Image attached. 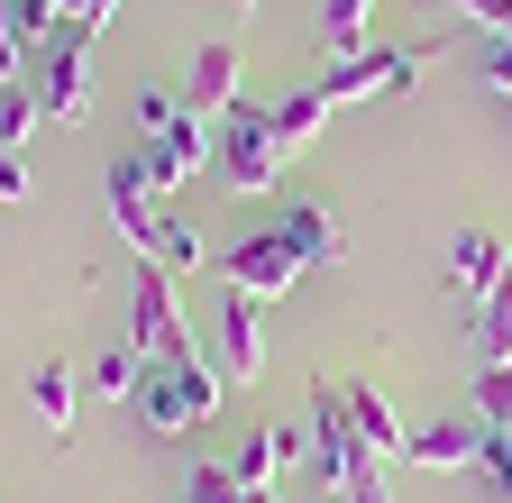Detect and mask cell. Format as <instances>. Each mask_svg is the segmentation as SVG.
<instances>
[{
	"instance_id": "obj_13",
	"label": "cell",
	"mask_w": 512,
	"mask_h": 503,
	"mask_svg": "<svg viewBox=\"0 0 512 503\" xmlns=\"http://www.w3.org/2000/svg\"><path fill=\"white\" fill-rule=\"evenodd\" d=\"M503 275H512V257H503L494 229H458V238H448V284H458L467 302H485Z\"/></svg>"
},
{
	"instance_id": "obj_22",
	"label": "cell",
	"mask_w": 512,
	"mask_h": 503,
	"mask_svg": "<svg viewBox=\"0 0 512 503\" xmlns=\"http://www.w3.org/2000/svg\"><path fill=\"white\" fill-rule=\"evenodd\" d=\"M138 375H147V357L119 339V348H101V366H92V394H101V403H119V394H138Z\"/></svg>"
},
{
	"instance_id": "obj_35",
	"label": "cell",
	"mask_w": 512,
	"mask_h": 503,
	"mask_svg": "<svg viewBox=\"0 0 512 503\" xmlns=\"http://www.w3.org/2000/svg\"><path fill=\"white\" fill-rule=\"evenodd\" d=\"M229 10H256V0H229Z\"/></svg>"
},
{
	"instance_id": "obj_33",
	"label": "cell",
	"mask_w": 512,
	"mask_h": 503,
	"mask_svg": "<svg viewBox=\"0 0 512 503\" xmlns=\"http://www.w3.org/2000/svg\"><path fill=\"white\" fill-rule=\"evenodd\" d=\"M247 503H284V494H275V485H256V494H247Z\"/></svg>"
},
{
	"instance_id": "obj_28",
	"label": "cell",
	"mask_w": 512,
	"mask_h": 503,
	"mask_svg": "<svg viewBox=\"0 0 512 503\" xmlns=\"http://www.w3.org/2000/svg\"><path fill=\"white\" fill-rule=\"evenodd\" d=\"M19 65H28V37L10 19V0H0V83H19Z\"/></svg>"
},
{
	"instance_id": "obj_20",
	"label": "cell",
	"mask_w": 512,
	"mask_h": 503,
	"mask_svg": "<svg viewBox=\"0 0 512 503\" xmlns=\"http://www.w3.org/2000/svg\"><path fill=\"white\" fill-rule=\"evenodd\" d=\"M366 28H375V0H320V37H330V55H366Z\"/></svg>"
},
{
	"instance_id": "obj_12",
	"label": "cell",
	"mask_w": 512,
	"mask_h": 503,
	"mask_svg": "<svg viewBox=\"0 0 512 503\" xmlns=\"http://www.w3.org/2000/svg\"><path fill=\"white\" fill-rule=\"evenodd\" d=\"M256 293H220V375L229 385H256L266 375V330H256Z\"/></svg>"
},
{
	"instance_id": "obj_6",
	"label": "cell",
	"mask_w": 512,
	"mask_h": 503,
	"mask_svg": "<svg viewBox=\"0 0 512 503\" xmlns=\"http://www.w3.org/2000/svg\"><path fill=\"white\" fill-rule=\"evenodd\" d=\"M220 275H229V293L275 302V293H293V284H302V257H293V238H284V229H266V238H238L229 257H220Z\"/></svg>"
},
{
	"instance_id": "obj_4",
	"label": "cell",
	"mask_w": 512,
	"mask_h": 503,
	"mask_svg": "<svg viewBox=\"0 0 512 503\" xmlns=\"http://www.w3.org/2000/svg\"><path fill=\"white\" fill-rule=\"evenodd\" d=\"M439 65V46H394V55H339V65L330 74H320V92H330V101H394V92H412L421 74Z\"/></svg>"
},
{
	"instance_id": "obj_34",
	"label": "cell",
	"mask_w": 512,
	"mask_h": 503,
	"mask_svg": "<svg viewBox=\"0 0 512 503\" xmlns=\"http://www.w3.org/2000/svg\"><path fill=\"white\" fill-rule=\"evenodd\" d=\"M494 37H512V10H503V28H494Z\"/></svg>"
},
{
	"instance_id": "obj_32",
	"label": "cell",
	"mask_w": 512,
	"mask_h": 503,
	"mask_svg": "<svg viewBox=\"0 0 512 503\" xmlns=\"http://www.w3.org/2000/svg\"><path fill=\"white\" fill-rule=\"evenodd\" d=\"M110 10H119V0H74V19H83V28H110Z\"/></svg>"
},
{
	"instance_id": "obj_15",
	"label": "cell",
	"mask_w": 512,
	"mask_h": 503,
	"mask_svg": "<svg viewBox=\"0 0 512 503\" xmlns=\"http://www.w3.org/2000/svg\"><path fill=\"white\" fill-rule=\"evenodd\" d=\"M284 238H293V257H302V266H311V257H320V266H339V257H348V229H339L330 202H293V211H284Z\"/></svg>"
},
{
	"instance_id": "obj_21",
	"label": "cell",
	"mask_w": 512,
	"mask_h": 503,
	"mask_svg": "<svg viewBox=\"0 0 512 503\" xmlns=\"http://www.w3.org/2000/svg\"><path fill=\"white\" fill-rule=\"evenodd\" d=\"M174 503H247V485H238V467H229V458H202V467L183 476V494H174Z\"/></svg>"
},
{
	"instance_id": "obj_2",
	"label": "cell",
	"mask_w": 512,
	"mask_h": 503,
	"mask_svg": "<svg viewBox=\"0 0 512 503\" xmlns=\"http://www.w3.org/2000/svg\"><path fill=\"white\" fill-rule=\"evenodd\" d=\"M311 476H320V485H339V503H394V485H384V458L357 439L339 385H311Z\"/></svg>"
},
{
	"instance_id": "obj_30",
	"label": "cell",
	"mask_w": 512,
	"mask_h": 503,
	"mask_svg": "<svg viewBox=\"0 0 512 503\" xmlns=\"http://www.w3.org/2000/svg\"><path fill=\"white\" fill-rule=\"evenodd\" d=\"M0 202H28V156L0 147Z\"/></svg>"
},
{
	"instance_id": "obj_27",
	"label": "cell",
	"mask_w": 512,
	"mask_h": 503,
	"mask_svg": "<svg viewBox=\"0 0 512 503\" xmlns=\"http://www.w3.org/2000/svg\"><path fill=\"white\" fill-rule=\"evenodd\" d=\"M138 119H147V138H156V129H174V119H183V92L147 83V92H138Z\"/></svg>"
},
{
	"instance_id": "obj_8",
	"label": "cell",
	"mask_w": 512,
	"mask_h": 503,
	"mask_svg": "<svg viewBox=\"0 0 512 503\" xmlns=\"http://www.w3.org/2000/svg\"><path fill=\"white\" fill-rule=\"evenodd\" d=\"M174 339H183L174 275H165V266H138V293H128V348H138V357H165Z\"/></svg>"
},
{
	"instance_id": "obj_17",
	"label": "cell",
	"mask_w": 512,
	"mask_h": 503,
	"mask_svg": "<svg viewBox=\"0 0 512 503\" xmlns=\"http://www.w3.org/2000/svg\"><path fill=\"white\" fill-rule=\"evenodd\" d=\"M28 403H37V421L64 439V430H74V403H83V375L64 366V357H46V366L28 375Z\"/></svg>"
},
{
	"instance_id": "obj_23",
	"label": "cell",
	"mask_w": 512,
	"mask_h": 503,
	"mask_svg": "<svg viewBox=\"0 0 512 503\" xmlns=\"http://www.w3.org/2000/svg\"><path fill=\"white\" fill-rule=\"evenodd\" d=\"M202 257H211V247H202V229H183V220H165V247H156V257H147V266H165V275L183 284V275H192V266H202Z\"/></svg>"
},
{
	"instance_id": "obj_16",
	"label": "cell",
	"mask_w": 512,
	"mask_h": 503,
	"mask_svg": "<svg viewBox=\"0 0 512 503\" xmlns=\"http://www.w3.org/2000/svg\"><path fill=\"white\" fill-rule=\"evenodd\" d=\"M339 394H348V421H357V439H366V449H375V458H403V439H412V430L394 421L384 385H339Z\"/></svg>"
},
{
	"instance_id": "obj_9",
	"label": "cell",
	"mask_w": 512,
	"mask_h": 503,
	"mask_svg": "<svg viewBox=\"0 0 512 503\" xmlns=\"http://www.w3.org/2000/svg\"><path fill=\"white\" fill-rule=\"evenodd\" d=\"M403 458H412V467H439V476H467V467L485 458V421H476V412H439V421H421V430L403 439Z\"/></svg>"
},
{
	"instance_id": "obj_3",
	"label": "cell",
	"mask_w": 512,
	"mask_h": 503,
	"mask_svg": "<svg viewBox=\"0 0 512 503\" xmlns=\"http://www.w3.org/2000/svg\"><path fill=\"white\" fill-rule=\"evenodd\" d=\"M211 165L229 193H275L284 174V138H275V101H238L220 129H211Z\"/></svg>"
},
{
	"instance_id": "obj_7",
	"label": "cell",
	"mask_w": 512,
	"mask_h": 503,
	"mask_svg": "<svg viewBox=\"0 0 512 503\" xmlns=\"http://www.w3.org/2000/svg\"><path fill=\"white\" fill-rule=\"evenodd\" d=\"M101 202H110L119 238L138 247V257H156V247H165V220H156V183H147V165H138V156L101 174Z\"/></svg>"
},
{
	"instance_id": "obj_11",
	"label": "cell",
	"mask_w": 512,
	"mask_h": 503,
	"mask_svg": "<svg viewBox=\"0 0 512 503\" xmlns=\"http://www.w3.org/2000/svg\"><path fill=\"white\" fill-rule=\"evenodd\" d=\"M183 110H192V119H211V129L238 110V46H229V37H211L202 55H192V74H183Z\"/></svg>"
},
{
	"instance_id": "obj_24",
	"label": "cell",
	"mask_w": 512,
	"mask_h": 503,
	"mask_svg": "<svg viewBox=\"0 0 512 503\" xmlns=\"http://www.w3.org/2000/svg\"><path fill=\"white\" fill-rule=\"evenodd\" d=\"M476 421H485V430L512 421V366H476Z\"/></svg>"
},
{
	"instance_id": "obj_1",
	"label": "cell",
	"mask_w": 512,
	"mask_h": 503,
	"mask_svg": "<svg viewBox=\"0 0 512 503\" xmlns=\"http://www.w3.org/2000/svg\"><path fill=\"white\" fill-rule=\"evenodd\" d=\"M229 385V375H220V357H202V348H192V330L165 348V357H147V375H138V394H128V403H138L147 412V430H202V421H220V394Z\"/></svg>"
},
{
	"instance_id": "obj_14",
	"label": "cell",
	"mask_w": 512,
	"mask_h": 503,
	"mask_svg": "<svg viewBox=\"0 0 512 503\" xmlns=\"http://www.w3.org/2000/svg\"><path fill=\"white\" fill-rule=\"evenodd\" d=\"M293 458H311V439H302V430H284V421H266V430H256L247 449L229 458V467H238V485L256 494V485H275V476H284Z\"/></svg>"
},
{
	"instance_id": "obj_31",
	"label": "cell",
	"mask_w": 512,
	"mask_h": 503,
	"mask_svg": "<svg viewBox=\"0 0 512 503\" xmlns=\"http://www.w3.org/2000/svg\"><path fill=\"white\" fill-rule=\"evenodd\" d=\"M448 10H458L467 28H503V10H512V0H448Z\"/></svg>"
},
{
	"instance_id": "obj_19",
	"label": "cell",
	"mask_w": 512,
	"mask_h": 503,
	"mask_svg": "<svg viewBox=\"0 0 512 503\" xmlns=\"http://www.w3.org/2000/svg\"><path fill=\"white\" fill-rule=\"evenodd\" d=\"M330 110H339V101H330V92H320V83H302V92H284V101H275V138H284V156H302V147H311L320 129H330Z\"/></svg>"
},
{
	"instance_id": "obj_25",
	"label": "cell",
	"mask_w": 512,
	"mask_h": 503,
	"mask_svg": "<svg viewBox=\"0 0 512 503\" xmlns=\"http://www.w3.org/2000/svg\"><path fill=\"white\" fill-rule=\"evenodd\" d=\"M37 119H46V101H37L28 83H10V101H0V147H28Z\"/></svg>"
},
{
	"instance_id": "obj_29",
	"label": "cell",
	"mask_w": 512,
	"mask_h": 503,
	"mask_svg": "<svg viewBox=\"0 0 512 503\" xmlns=\"http://www.w3.org/2000/svg\"><path fill=\"white\" fill-rule=\"evenodd\" d=\"M476 74H485L494 92H512V37H494V28H485V55H476Z\"/></svg>"
},
{
	"instance_id": "obj_10",
	"label": "cell",
	"mask_w": 512,
	"mask_h": 503,
	"mask_svg": "<svg viewBox=\"0 0 512 503\" xmlns=\"http://www.w3.org/2000/svg\"><path fill=\"white\" fill-rule=\"evenodd\" d=\"M138 165H147V183H156V193L192 183V174L211 165V119H192V110H183L174 129H156V138H147V156H138Z\"/></svg>"
},
{
	"instance_id": "obj_5",
	"label": "cell",
	"mask_w": 512,
	"mask_h": 503,
	"mask_svg": "<svg viewBox=\"0 0 512 503\" xmlns=\"http://www.w3.org/2000/svg\"><path fill=\"white\" fill-rule=\"evenodd\" d=\"M92 46H101V28H83V19H64V37L46 46V83H37L46 119H83L92 110Z\"/></svg>"
},
{
	"instance_id": "obj_18",
	"label": "cell",
	"mask_w": 512,
	"mask_h": 503,
	"mask_svg": "<svg viewBox=\"0 0 512 503\" xmlns=\"http://www.w3.org/2000/svg\"><path fill=\"white\" fill-rule=\"evenodd\" d=\"M467 357L476 366H512V275L476 302V330H467Z\"/></svg>"
},
{
	"instance_id": "obj_26",
	"label": "cell",
	"mask_w": 512,
	"mask_h": 503,
	"mask_svg": "<svg viewBox=\"0 0 512 503\" xmlns=\"http://www.w3.org/2000/svg\"><path fill=\"white\" fill-rule=\"evenodd\" d=\"M476 476H485V485L512 503V421H503V430H485V458H476Z\"/></svg>"
}]
</instances>
